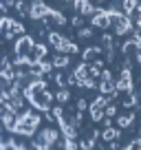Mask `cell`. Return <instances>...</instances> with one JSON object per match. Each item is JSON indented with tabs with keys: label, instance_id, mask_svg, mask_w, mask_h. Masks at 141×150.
Instances as JSON below:
<instances>
[{
	"label": "cell",
	"instance_id": "1",
	"mask_svg": "<svg viewBox=\"0 0 141 150\" xmlns=\"http://www.w3.org/2000/svg\"><path fill=\"white\" fill-rule=\"evenodd\" d=\"M0 7V148L141 150V0Z\"/></svg>",
	"mask_w": 141,
	"mask_h": 150
}]
</instances>
